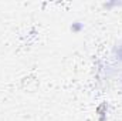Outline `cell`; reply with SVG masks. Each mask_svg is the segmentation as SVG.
Segmentation results:
<instances>
[{"instance_id": "6da1fadb", "label": "cell", "mask_w": 122, "mask_h": 121, "mask_svg": "<svg viewBox=\"0 0 122 121\" xmlns=\"http://www.w3.org/2000/svg\"><path fill=\"white\" fill-rule=\"evenodd\" d=\"M117 53H118V57H119V59L122 60V46H119V47H118V50H117Z\"/></svg>"}]
</instances>
